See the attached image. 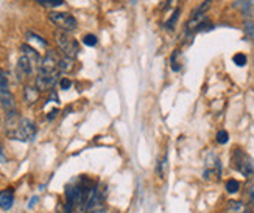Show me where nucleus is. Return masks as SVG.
Wrapping results in <instances>:
<instances>
[{
    "label": "nucleus",
    "instance_id": "dca6fc26",
    "mask_svg": "<svg viewBox=\"0 0 254 213\" xmlns=\"http://www.w3.org/2000/svg\"><path fill=\"white\" fill-rule=\"evenodd\" d=\"M236 6H238V8H242V13H243V14H250L251 6H253V2H251V0H238V2L236 3Z\"/></svg>",
    "mask_w": 254,
    "mask_h": 213
},
{
    "label": "nucleus",
    "instance_id": "f03ea898",
    "mask_svg": "<svg viewBox=\"0 0 254 213\" xmlns=\"http://www.w3.org/2000/svg\"><path fill=\"white\" fill-rule=\"evenodd\" d=\"M6 134H8V137L14 138V140H20V142L33 140L36 136V124H34V122L28 120V119H22V120H19L17 126L13 131H8Z\"/></svg>",
    "mask_w": 254,
    "mask_h": 213
},
{
    "label": "nucleus",
    "instance_id": "cd10ccee",
    "mask_svg": "<svg viewBox=\"0 0 254 213\" xmlns=\"http://www.w3.org/2000/svg\"><path fill=\"white\" fill-rule=\"evenodd\" d=\"M250 205L254 209V190H251V193H250Z\"/></svg>",
    "mask_w": 254,
    "mask_h": 213
},
{
    "label": "nucleus",
    "instance_id": "5701e85b",
    "mask_svg": "<svg viewBox=\"0 0 254 213\" xmlns=\"http://www.w3.org/2000/svg\"><path fill=\"white\" fill-rule=\"evenodd\" d=\"M166 170H167V157H164L162 162L158 164V168H156V173L159 174V178H166Z\"/></svg>",
    "mask_w": 254,
    "mask_h": 213
},
{
    "label": "nucleus",
    "instance_id": "2eb2a0df",
    "mask_svg": "<svg viewBox=\"0 0 254 213\" xmlns=\"http://www.w3.org/2000/svg\"><path fill=\"white\" fill-rule=\"evenodd\" d=\"M73 67L72 65V60L70 58H59V61H58V70H61V72H67V70H70Z\"/></svg>",
    "mask_w": 254,
    "mask_h": 213
},
{
    "label": "nucleus",
    "instance_id": "a878e982",
    "mask_svg": "<svg viewBox=\"0 0 254 213\" xmlns=\"http://www.w3.org/2000/svg\"><path fill=\"white\" fill-rule=\"evenodd\" d=\"M59 213H73V207L69 204H66L64 209H59Z\"/></svg>",
    "mask_w": 254,
    "mask_h": 213
},
{
    "label": "nucleus",
    "instance_id": "39448f33",
    "mask_svg": "<svg viewBox=\"0 0 254 213\" xmlns=\"http://www.w3.org/2000/svg\"><path fill=\"white\" fill-rule=\"evenodd\" d=\"M58 81V72H44V70H39L38 76H36V87H38V91L42 92V91H49L51 89Z\"/></svg>",
    "mask_w": 254,
    "mask_h": 213
},
{
    "label": "nucleus",
    "instance_id": "423d86ee",
    "mask_svg": "<svg viewBox=\"0 0 254 213\" xmlns=\"http://www.w3.org/2000/svg\"><path fill=\"white\" fill-rule=\"evenodd\" d=\"M33 67H34V64L28 60L27 56L22 55L19 58V61H17V65H16V73H17V76L19 79H24L27 76L32 75V72H33Z\"/></svg>",
    "mask_w": 254,
    "mask_h": 213
},
{
    "label": "nucleus",
    "instance_id": "1a4fd4ad",
    "mask_svg": "<svg viewBox=\"0 0 254 213\" xmlns=\"http://www.w3.org/2000/svg\"><path fill=\"white\" fill-rule=\"evenodd\" d=\"M14 204V190L6 188L0 192V209L2 210H10Z\"/></svg>",
    "mask_w": 254,
    "mask_h": 213
},
{
    "label": "nucleus",
    "instance_id": "b1692460",
    "mask_svg": "<svg viewBox=\"0 0 254 213\" xmlns=\"http://www.w3.org/2000/svg\"><path fill=\"white\" fill-rule=\"evenodd\" d=\"M8 89V76L5 70H0V91Z\"/></svg>",
    "mask_w": 254,
    "mask_h": 213
},
{
    "label": "nucleus",
    "instance_id": "aec40b11",
    "mask_svg": "<svg viewBox=\"0 0 254 213\" xmlns=\"http://www.w3.org/2000/svg\"><path fill=\"white\" fill-rule=\"evenodd\" d=\"M97 42H99V39H97V36H94V34H86L83 38V44L87 47H95Z\"/></svg>",
    "mask_w": 254,
    "mask_h": 213
},
{
    "label": "nucleus",
    "instance_id": "f257e3e1",
    "mask_svg": "<svg viewBox=\"0 0 254 213\" xmlns=\"http://www.w3.org/2000/svg\"><path fill=\"white\" fill-rule=\"evenodd\" d=\"M55 41L58 44V47L61 48V51L64 53V56L70 58V60H73V58L78 56V51H80L78 42L73 39L67 31L56 30L55 31Z\"/></svg>",
    "mask_w": 254,
    "mask_h": 213
},
{
    "label": "nucleus",
    "instance_id": "6e6552de",
    "mask_svg": "<svg viewBox=\"0 0 254 213\" xmlns=\"http://www.w3.org/2000/svg\"><path fill=\"white\" fill-rule=\"evenodd\" d=\"M58 61H59V58L55 55V51L50 50L49 53L46 55V58L42 60L39 70H44V72H59L58 70Z\"/></svg>",
    "mask_w": 254,
    "mask_h": 213
},
{
    "label": "nucleus",
    "instance_id": "ddd939ff",
    "mask_svg": "<svg viewBox=\"0 0 254 213\" xmlns=\"http://www.w3.org/2000/svg\"><path fill=\"white\" fill-rule=\"evenodd\" d=\"M38 5L44 6V8H58V6L64 5V0H34Z\"/></svg>",
    "mask_w": 254,
    "mask_h": 213
},
{
    "label": "nucleus",
    "instance_id": "4468645a",
    "mask_svg": "<svg viewBox=\"0 0 254 213\" xmlns=\"http://www.w3.org/2000/svg\"><path fill=\"white\" fill-rule=\"evenodd\" d=\"M243 31H245L246 39H250V41L254 42V22L245 20V24H243Z\"/></svg>",
    "mask_w": 254,
    "mask_h": 213
},
{
    "label": "nucleus",
    "instance_id": "c85d7f7f",
    "mask_svg": "<svg viewBox=\"0 0 254 213\" xmlns=\"http://www.w3.org/2000/svg\"><path fill=\"white\" fill-rule=\"evenodd\" d=\"M5 159V154H3V146H2V142H0V160Z\"/></svg>",
    "mask_w": 254,
    "mask_h": 213
},
{
    "label": "nucleus",
    "instance_id": "393cba45",
    "mask_svg": "<svg viewBox=\"0 0 254 213\" xmlns=\"http://www.w3.org/2000/svg\"><path fill=\"white\" fill-rule=\"evenodd\" d=\"M70 86H72V81L69 78H61V79H59V87H61L63 91L70 89Z\"/></svg>",
    "mask_w": 254,
    "mask_h": 213
},
{
    "label": "nucleus",
    "instance_id": "9b49d317",
    "mask_svg": "<svg viewBox=\"0 0 254 213\" xmlns=\"http://www.w3.org/2000/svg\"><path fill=\"white\" fill-rule=\"evenodd\" d=\"M20 50H22V55L27 56L28 60L32 61L34 65L41 62V56H39V53H38V51H36L33 47L27 46V44H22V46H20Z\"/></svg>",
    "mask_w": 254,
    "mask_h": 213
},
{
    "label": "nucleus",
    "instance_id": "f3484780",
    "mask_svg": "<svg viewBox=\"0 0 254 213\" xmlns=\"http://www.w3.org/2000/svg\"><path fill=\"white\" fill-rule=\"evenodd\" d=\"M211 8V0H204L203 3H201L197 10H193L192 16H198V14H206V11Z\"/></svg>",
    "mask_w": 254,
    "mask_h": 213
},
{
    "label": "nucleus",
    "instance_id": "412c9836",
    "mask_svg": "<svg viewBox=\"0 0 254 213\" xmlns=\"http://www.w3.org/2000/svg\"><path fill=\"white\" fill-rule=\"evenodd\" d=\"M233 61H234V64L237 65V67H243V65L246 64V56L243 55V53H237V55H234V58H233Z\"/></svg>",
    "mask_w": 254,
    "mask_h": 213
},
{
    "label": "nucleus",
    "instance_id": "7ed1b4c3",
    "mask_svg": "<svg viewBox=\"0 0 254 213\" xmlns=\"http://www.w3.org/2000/svg\"><path fill=\"white\" fill-rule=\"evenodd\" d=\"M233 162L238 173H242L245 178H253L254 176V164L248 154H245L242 150H234Z\"/></svg>",
    "mask_w": 254,
    "mask_h": 213
},
{
    "label": "nucleus",
    "instance_id": "f8f14e48",
    "mask_svg": "<svg viewBox=\"0 0 254 213\" xmlns=\"http://www.w3.org/2000/svg\"><path fill=\"white\" fill-rule=\"evenodd\" d=\"M24 97H25V101L28 103V105H33V103H36V101H38V98H39L38 87L27 86L24 89Z\"/></svg>",
    "mask_w": 254,
    "mask_h": 213
},
{
    "label": "nucleus",
    "instance_id": "20e7f679",
    "mask_svg": "<svg viewBox=\"0 0 254 213\" xmlns=\"http://www.w3.org/2000/svg\"><path fill=\"white\" fill-rule=\"evenodd\" d=\"M49 19L53 25L58 27V30H63V31H73L77 28V19L72 16L69 13H56V11H51L49 14Z\"/></svg>",
    "mask_w": 254,
    "mask_h": 213
},
{
    "label": "nucleus",
    "instance_id": "0eeeda50",
    "mask_svg": "<svg viewBox=\"0 0 254 213\" xmlns=\"http://www.w3.org/2000/svg\"><path fill=\"white\" fill-rule=\"evenodd\" d=\"M0 105L6 114L16 112V100H14V95L10 92V89L0 91Z\"/></svg>",
    "mask_w": 254,
    "mask_h": 213
},
{
    "label": "nucleus",
    "instance_id": "bb28decb",
    "mask_svg": "<svg viewBox=\"0 0 254 213\" xmlns=\"http://www.w3.org/2000/svg\"><path fill=\"white\" fill-rule=\"evenodd\" d=\"M56 114H58V109H53V111H51V112L49 114V117H47V119H49V120L55 119V117H56Z\"/></svg>",
    "mask_w": 254,
    "mask_h": 213
},
{
    "label": "nucleus",
    "instance_id": "9d476101",
    "mask_svg": "<svg viewBox=\"0 0 254 213\" xmlns=\"http://www.w3.org/2000/svg\"><path fill=\"white\" fill-rule=\"evenodd\" d=\"M226 212L228 213H250V209L245 202L233 199L226 204Z\"/></svg>",
    "mask_w": 254,
    "mask_h": 213
},
{
    "label": "nucleus",
    "instance_id": "4be33fe9",
    "mask_svg": "<svg viewBox=\"0 0 254 213\" xmlns=\"http://www.w3.org/2000/svg\"><path fill=\"white\" fill-rule=\"evenodd\" d=\"M228 140H229V134L226 131H219L217 132V142H219L220 145H225V143H228Z\"/></svg>",
    "mask_w": 254,
    "mask_h": 213
},
{
    "label": "nucleus",
    "instance_id": "6ab92c4d",
    "mask_svg": "<svg viewBox=\"0 0 254 213\" xmlns=\"http://www.w3.org/2000/svg\"><path fill=\"white\" fill-rule=\"evenodd\" d=\"M178 17H179V8H176V10L173 11V14H171V17L166 22V27L169 28V30H173V27H175V24H176Z\"/></svg>",
    "mask_w": 254,
    "mask_h": 213
},
{
    "label": "nucleus",
    "instance_id": "a211bd4d",
    "mask_svg": "<svg viewBox=\"0 0 254 213\" xmlns=\"http://www.w3.org/2000/svg\"><path fill=\"white\" fill-rule=\"evenodd\" d=\"M238 188H240V183H238L236 179L226 181V192H228V193H237Z\"/></svg>",
    "mask_w": 254,
    "mask_h": 213
}]
</instances>
